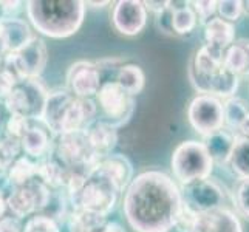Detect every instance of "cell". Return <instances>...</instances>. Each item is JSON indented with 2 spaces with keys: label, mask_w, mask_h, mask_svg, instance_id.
<instances>
[{
  "label": "cell",
  "mask_w": 249,
  "mask_h": 232,
  "mask_svg": "<svg viewBox=\"0 0 249 232\" xmlns=\"http://www.w3.org/2000/svg\"><path fill=\"white\" fill-rule=\"evenodd\" d=\"M67 84L74 98L91 99L96 96L101 89L102 74L94 62L78 61L70 67L67 73Z\"/></svg>",
  "instance_id": "obj_13"
},
{
  "label": "cell",
  "mask_w": 249,
  "mask_h": 232,
  "mask_svg": "<svg viewBox=\"0 0 249 232\" xmlns=\"http://www.w3.org/2000/svg\"><path fill=\"white\" fill-rule=\"evenodd\" d=\"M191 232H243V226L232 209L218 208L198 214Z\"/></svg>",
  "instance_id": "obj_15"
},
{
  "label": "cell",
  "mask_w": 249,
  "mask_h": 232,
  "mask_svg": "<svg viewBox=\"0 0 249 232\" xmlns=\"http://www.w3.org/2000/svg\"><path fill=\"white\" fill-rule=\"evenodd\" d=\"M20 147L28 158H44L51 150V138L45 128L31 125L30 130L20 140Z\"/></svg>",
  "instance_id": "obj_23"
},
{
  "label": "cell",
  "mask_w": 249,
  "mask_h": 232,
  "mask_svg": "<svg viewBox=\"0 0 249 232\" xmlns=\"http://www.w3.org/2000/svg\"><path fill=\"white\" fill-rule=\"evenodd\" d=\"M87 136L94 155L101 160L111 155L118 144V130L102 121H96L87 128Z\"/></svg>",
  "instance_id": "obj_19"
},
{
  "label": "cell",
  "mask_w": 249,
  "mask_h": 232,
  "mask_svg": "<svg viewBox=\"0 0 249 232\" xmlns=\"http://www.w3.org/2000/svg\"><path fill=\"white\" fill-rule=\"evenodd\" d=\"M65 221L70 232H98L107 223V217L82 209H73Z\"/></svg>",
  "instance_id": "obj_26"
},
{
  "label": "cell",
  "mask_w": 249,
  "mask_h": 232,
  "mask_svg": "<svg viewBox=\"0 0 249 232\" xmlns=\"http://www.w3.org/2000/svg\"><path fill=\"white\" fill-rule=\"evenodd\" d=\"M25 10L34 30L47 37L65 39L81 28L85 3L81 0H30Z\"/></svg>",
  "instance_id": "obj_2"
},
{
  "label": "cell",
  "mask_w": 249,
  "mask_h": 232,
  "mask_svg": "<svg viewBox=\"0 0 249 232\" xmlns=\"http://www.w3.org/2000/svg\"><path fill=\"white\" fill-rule=\"evenodd\" d=\"M85 6H93V8H104L107 5H110L108 0H106V2H91V0H89V2H84Z\"/></svg>",
  "instance_id": "obj_45"
},
{
  "label": "cell",
  "mask_w": 249,
  "mask_h": 232,
  "mask_svg": "<svg viewBox=\"0 0 249 232\" xmlns=\"http://www.w3.org/2000/svg\"><path fill=\"white\" fill-rule=\"evenodd\" d=\"M73 99L74 96L68 90H57L48 93L44 110H42L40 115V121L53 135L59 136L62 133V121Z\"/></svg>",
  "instance_id": "obj_16"
},
{
  "label": "cell",
  "mask_w": 249,
  "mask_h": 232,
  "mask_svg": "<svg viewBox=\"0 0 249 232\" xmlns=\"http://www.w3.org/2000/svg\"><path fill=\"white\" fill-rule=\"evenodd\" d=\"M96 170H99L102 175L107 177L113 183L119 194H123L135 178V169L132 161L121 153H111L108 157L102 158Z\"/></svg>",
  "instance_id": "obj_17"
},
{
  "label": "cell",
  "mask_w": 249,
  "mask_h": 232,
  "mask_svg": "<svg viewBox=\"0 0 249 232\" xmlns=\"http://www.w3.org/2000/svg\"><path fill=\"white\" fill-rule=\"evenodd\" d=\"M20 141L3 135L0 138V172H6L20 155Z\"/></svg>",
  "instance_id": "obj_31"
},
{
  "label": "cell",
  "mask_w": 249,
  "mask_h": 232,
  "mask_svg": "<svg viewBox=\"0 0 249 232\" xmlns=\"http://www.w3.org/2000/svg\"><path fill=\"white\" fill-rule=\"evenodd\" d=\"M5 174L11 189L20 187L37 177V164L33 162L28 157H19Z\"/></svg>",
  "instance_id": "obj_27"
},
{
  "label": "cell",
  "mask_w": 249,
  "mask_h": 232,
  "mask_svg": "<svg viewBox=\"0 0 249 232\" xmlns=\"http://www.w3.org/2000/svg\"><path fill=\"white\" fill-rule=\"evenodd\" d=\"M170 8L174 10V16H172V28H174V34H189L192 33L196 25H198V19L196 14L186 2L183 6H174L170 2Z\"/></svg>",
  "instance_id": "obj_30"
},
{
  "label": "cell",
  "mask_w": 249,
  "mask_h": 232,
  "mask_svg": "<svg viewBox=\"0 0 249 232\" xmlns=\"http://www.w3.org/2000/svg\"><path fill=\"white\" fill-rule=\"evenodd\" d=\"M5 209H6V203H5V195L3 192L0 191V218L3 217V214H5Z\"/></svg>",
  "instance_id": "obj_46"
},
{
  "label": "cell",
  "mask_w": 249,
  "mask_h": 232,
  "mask_svg": "<svg viewBox=\"0 0 249 232\" xmlns=\"http://www.w3.org/2000/svg\"><path fill=\"white\" fill-rule=\"evenodd\" d=\"M23 226L20 220L16 217H2L0 218V232H22Z\"/></svg>",
  "instance_id": "obj_40"
},
{
  "label": "cell",
  "mask_w": 249,
  "mask_h": 232,
  "mask_svg": "<svg viewBox=\"0 0 249 232\" xmlns=\"http://www.w3.org/2000/svg\"><path fill=\"white\" fill-rule=\"evenodd\" d=\"M196 217H198V214H196L195 211H192L181 200V208H179V211H178L174 229H177L178 232H191L194 225H195V221H196Z\"/></svg>",
  "instance_id": "obj_36"
},
{
  "label": "cell",
  "mask_w": 249,
  "mask_h": 232,
  "mask_svg": "<svg viewBox=\"0 0 249 232\" xmlns=\"http://www.w3.org/2000/svg\"><path fill=\"white\" fill-rule=\"evenodd\" d=\"M119 198V191L113 186L107 177H104L99 170L94 169L87 177L84 187L78 195L70 198L71 211L82 209L99 214L107 217L115 209Z\"/></svg>",
  "instance_id": "obj_4"
},
{
  "label": "cell",
  "mask_w": 249,
  "mask_h": 232,
  "mask_svg": "<svg viewBox=\"0 0 249 232\" xmlns=\"http://www.w3.org/2000/svg\"><path fill=\"white\" fill-rule=\"evenodd\" d=\"M51 196V189H48L36 177L25 186L13 187L5 196L6 208L11 211L13 217L23 220L30 215L42 214L47 208Z\"/></svg>",
  "instance_id": "obj_8"
},
{
  "label": "cell",
  "mask_w": 249,
  "mask_h": 232,
  "mask_svg": "<svg viewBox=\"0 0 249 232\" xmlns=\"http://www.w3.org/2000/svg\"><path fill=\"white\" fill-rule=\"evenodd\" d=\"M172 16H174V10L169 6L167 10H164L162 13L157 14L155 17V25L157 28L161 33H166V34H174V28H172Z\"/></svg>",
  "instance_id": "obj_39"
},
{
  "label": "cell",
  "mask_w": 249,
  "mask_h": 232,
  "mask_svg": "<svg viewBox=\"0 0 249 232\" xmlns=\"http://www.w3.org/2000/svg\"><path fill=\"white\" fill-rule=\"evenodd\" d=\"M204 40L208 45L217 47L225 51L235 42V25L220 19V17H212L209 22L204 25Z\"/></svg>",
  "instance_id": "obj_22"
},
{
  "label": "cell",
  "mask_w": 249,
  "mask_h": 232,
  "mask_svg": "<svg viewBox=\"0 0 249 232\" xmlns=\"http://www.w3.org/2000/svg\"><path fill=\"white\" fill-rule=\"evenodd\" d=\"M228 166L238 179L249 178V138H237Z\"/></svg>",
  "instance_id": "obj_29"
},
{
  "label": "cell",
  "mask_w": 249,
  "mask_h": 232,
  "mask_svg": "<svg viewBox=\"0 0 249 232\" xmlns=\"http://www.w3.org/2000/svg\"><path fill=\"white\" fill-rule=\"evenodd\" d=\"M31 127V121L27 119L25 116H20V115H10L6 121V125H5V130L8 136H11L14 140H22L25 133L30 130Z\"/></svg>",
  "instance_id": "obj_35"
},
{
  "label": "cell",
  "mask_w": 249,
  "mask_h": 232,
  "mask_svg": "<svg viewBox=\"0 0 249 232\" xmlns=\"http://www.w3.org/2000/svg\"><path fill=\"white\" fill-rule=\"evenodd\" d=\"M96 106L102 113L101 121L118 130L132 119L136 108V101L115 81H106L102 82L96 94Z\"/></svg>",
  "instance_id": "obj_6"
},
{
  "label": "cell",
  "mask_w": 249,
  "mask_h": 232,
  "mask_svg": "<svg viewBox=\"0 0 249 232\" xmlns=\"http://www.w3.org/2000/svg\"><path fill=\"white\" fill-rule=\"evenodd\" d=\"M144 6H145V10L153 13V14H160L162 13L164 10H167V8L170 6V2H167V0H164V2H153V0H149V2H142Z\"/></svg>",
  "instance_id": "obj_41"
},
{
  "label": "cell",
  "mask_w": 249,
  "mask_h": 232,
  "mask_svg": "<svg viewBox=\"0 0 249 232\" xmlns=\"http://www.w3.org/2000/svg\"><path fill=\"white\" fill-rule=\"evenodd\" d=\"M223 67L240 77H249V39H238L223 53Z\"/></svg>",
  "instance_id": "obj_21"
},
{
  "label": "cell",
  "mask_w": 249,
  "mask_h": 232,
  "mask_svg": "<svg viewBox=\"0 0 249 232\" xmlns=\"http://www.w3.org/2000/svg\"><path fill=\"white\" fill-rule=\"evenodd\" d=\"M243 11L245 3L242 0H221V2H217V13L220 14L218 17L226 22H237L242 17Z\"/></svg>",
  "instance_id": "obj_33"
},
{
  "label": "cell",
  "mask_w": 249,
  "mask_h": 232,
  "mask_svg": "<svg viewBox=\"0 0 249 232\" xmlns=\"http://www.w3.org/2000/svg\"><path fill=\"white\" fill-rule=\"evenodd\" d=\"M235 140L237 136L231 130H228V128H221V130L206 136L203 144L206 145V150L211 155L213 164L228 166L235 145Z\"/></svg>",
  "instance_id": "obj_18"
},
{
  "label": "cell",
  "mask_w": 249,
  "mask_h": 232,
  "mask_svg": "<svg viewBox=\"0 0 249 232\" xmlns=\"http://www.w3.org/2000/svg\"><path fill=\"white\" fill-rule=\"evenodd\" d=\"M54 155L68 170H81L87 175L98 167L101 161L91 149L87 130L59 135L54 144Z\"/></svg>",
  "instance_id": "obj_5"
},
{
  "label": "cell",
  "mask_w": 249,
  "mask_h": 232,
  "mask_svg": "<svg viewBox=\"0 0 249 232\" xmlns=\"http://www.w3.org/2000/svg\"><path fill=\"white\" fill-rule=\"evenodd\" d=\"M213 161L206 150L203 141L187 140L179 143L172 152L170 169L178 186L191 184L198 179L211 178L213 172Z\"/></svg>",
  "instance_id": "obj_3"
},
{
  "label": "cell",
  "mask_w": 249,
  "mask_h": 232,
  "mask_svg": "<svg viewBox=\"0 0 249 232\" xmlns=\"http://www.w3.org/2000/svg\"><path fill=\"white\" fill-rule=\"evenodd\" d=\"M0 30L6 39V45L10 53H16L23 48L34 37L30 25L20 17H8L0 20Z\"/></svg>",
  "instance_id": "obj_20"
},
{
  "label": "cell",
  "mask_w": 249,
  "mask_h": 232,
  "mask_svg": "<svg viewBox=\"0 0 249 232\" xmlns=\"http://www.w3.org/2000/svg\"><path fill=\"white\" fill-rule=\"evenodd\" d=\"M111 23L123 36H138L147 25V10L140 0H119L111 11Z\"/></svg>",
  "instance_id": "obj_12"
},
{
  "label": "cell",
  "mask_w": 249,
  "mask_h": 232,
  "mask_svg": "<svg viewBox=\"0 0 249 232\" xmlns=\"http://www.w3.org/2000/svg\"><path fill=\"white\" fill-rule=\"evenodd\" d=\"M47 61L48 51L45 42L34 36L23 48L8 54L2 64L20 82L23 79H39L47 67Z\"/></svg>",
  "instance_id": "obj_7"
},
{
  "label": "cell",
  "mask_w": 249,
  "mask_h": 232,
  "mask_svg": "<svg viewBox=\"0 0 249 232\" xmlns=\"http://www.w3.org/2000/svg\"><path fill=\"white\" fill-rule=\"evenodd\" d=\"M243 3H245V8L249 11V2H243Z\"/></svg>",
  "instance_id": "obj_47"
},
{
  "label": "cell",
  "mask_w": 249,
  "mask_h": 232,
  "mask_svg": "<svg viewBox=\"0 0 249 232\" xmlns=\"http://www.w3.org/2000/svg\"><path fill=\"white\" fill-rule=\"evenodd\" d=\"M0 62H2V61H0Z\"/></svg>",
  "instance_id": "obj_48"
},
{
  "label": "cell",
  "mask_w": 249,
  "mask_h": 232,
  "mask_svg": "<svg viewBox=\"0 0 249 232\" xmlns=\"http://www.w3.org/2000/svg\"><path fill=\"white\" fill-rule=\"evenodd\" d=\"M232 201L237 209V215L249 220V178L237 181L232 191Z\"/></svg>",
  "instance_id": "obj_32"
},
{
  "label": "cell",
  "mask_w": 249,
  "mask_h": 232,
  "mask_svg": "<svg viewBox=\"0 0 249 232\" xmlns=\"http://www.w3.org/2000/svg\"><path fill=\"white\" fill-rule=\"evenodd\" d=\"M68 177V169L64 167L56 158H50L37 164V178L51 191L64 189Z\"/></svg>",
  "instance_id": "obj_25"
},
{
  "label": "cell",
  "mask_w": 249,
  "mask_h": 232,
  "mask_svg": "<svg viewBox=\"0 0 249 232\" xmlns=\"http://www.w3.org/2000/svg\"><path fill=\"white\" fill-rule=\"evenodd\" d=\"M115 82L130 96L140 94L145 87V74L142 68L136 64H127L118 68Z\"/></svg>",
  "instance_id": "obj_24"
},
{
  "label": "cell",
  "mask_w": 249,
  "mask_h": 232,
  "mask_svg": "<svg viewBox=\"0 0 249 232\" xmlns=\"http://www.w3.org/2000/svg\"><path fill=\"white\" fill-rule=\"evenodd\" d=\"M187 121L203 138L225 128L223 101L211 94H196L187 107Z\"/></svg>",
  "instance_id": "obj_10"
},
{
  "label": "cell",
  "mask_w": 249,
  "mask_h": 232,
  "mask_svg": "<svg viewBox=\"0 0 249 232\" xmlns=\"http://www.w3.org/2000/svg\"><path fill=\"white\" fill-rule=\"evenodd\" d=\"M17 82H19V79L0 62V99L5 101V98L11 93Z\"/></svg>",
  "instance_id": "obj_38"
},
{
  "label": "cell",
  "mask_w": 249,
  "mask_h": 232,
  "mask_svg": "<svg viewBox=\"0 0 249 232\" xmlns=\"http://www.w3.org/2000/svg\"><path fill=\"white\" fill-rule=\"evenodd\" d=\"M179 208V186L170 175L157 169L138 174L124 191L123 211L136 232H170Z\"/></svg>",
  "instance_id": "obj_1"
},
{
  "label": "cell",
  "mask_w": 249,
  "mask_h": 232,
  "mask_svg": "<svg viewBox=\"0 0 249 232\" xmlns=\"http://www.w3.org/2000/svg\"><path fill=\"white\" fill-rule=\"evenodd\" d=\"M10 54V51H8V45H6V39L3 36L2 30H0V61H3V59Z\"/></svg>",
  "instance_id": "obj_44"
},
{
  "label": "cell",
  "mask_w": 249,
  "mask_h": 232,
  "mask_svg": "<svg viewBox=\"0 0 249 232\" xmlns=\"http://www.w3.org/2000/svg\"><path fill=\"white\" fill-rule=\"evenodd\" d=\"M22 232H61V226L44 214H36L25 223Z\"/></svg>",
  "instance_id": "obj_34"
},
{
  "label": "cell",
  "mask_w": 249,
  "mask_h": 232,
  "mask_svg": "<svg viewBox=\"0 0 249 232\" xmlns=\"http://www.w3.org/2000/svg\"><path fill=\"white\" fill-rule=\"evenodd\" d=\"M223 115H225V128L235 133L240 124H242L249 115L248 102L237 96L225 99V102H223Z\"/></svg>",
  "instance_id": "obj_28"
},
{
  "label": "cell",
  "mask_w": 249,
  "mask_h": 232,
  "mask_svg": "<svg viewBox=\"0 0 249 232\" xmlns=\"http://www.w3.org/2000/svg\"><path fill=\"white\" fill-rule=\"evenodd\" d=\"M179 191H181L183 203H186L196 214L226 208V191L220 186V183L211 178L181 186Z\"/></svg>",
  "instance_id": "obj_11"
},
{
  "label": "cell",
  "mask_w": 249,
  "mask_h": 232,
  "mask_svg": "<svg viewBox=\"0 0 249 232\" xmlns=\"http://www.w3.org/2000/svg\"><path fill=\"white\" fill-rule=\"evenodd\" d=\"M47 96L48 93L39 79H23L16 84L3 102L10 115H20L33 121L40 119Z\"/></svg>",
  "instance_id": "obj_9"
},
{
  "label": "cell",
  "mask_w": 249,
  "mask_h": 232,
  "mask_svg": "<svg viewBox=\"0 0 249 232\" xmlns=\"http://www.w3.org/2000/svg\"><path fill=\"white\" fill-rule=\"evenodd\" d=\"M98 232H125V229L116 221H107Z\"/></svg>",
  "instance_id": "obj_42"
},
{
  "label": "cell",
  "mask_w": 249,
  "mask_h": 232,
  "mask_svg": "<svg viewBox=\"0 0 249 232\" xmlns=\"http://www.w3.org/2000/svg\"><path fill=\"white\" fill-rule=\"evenodd\" d=\"M237 138H249V115L245 121L240 124V127L237 128V132L234 133Z\"/></svg>",
  "instance_id": "obj_43"
},
{
  "label": "cell",
  "mask_w": 249,
  "mask_h": 232,
  "mask_svg": "<svg viewBox=\"0 0 249 232\" xmlns=\"http://www.w3.org/2000/svg\"><path fill=\"white\" fill-rule=\"evenodd\" d=\"M223 53H225L223 50L208 44H204L195 51L191 68H189V76H191L192 85L195 89L221 70Z\"/></svg>",
  "instance_id": "obj_14"
},
{
  "label": "cell",
  "mask_w": 249,
  "mask_h": 232,
  "mask_svg": "<svg viewBox=\"0 0 249 232\" xmlns=\"http://www.w3.org/2000/svg\"><path fill=\"white\" fill-rule=\"evenodd\" d=\"M194 13L196 14L198 23L204 25L206 22H209L217 13V2L215 0H198V2H189Z\"/></svg>",
  "instance_id": "obj_37"
}]
</instances>
